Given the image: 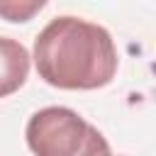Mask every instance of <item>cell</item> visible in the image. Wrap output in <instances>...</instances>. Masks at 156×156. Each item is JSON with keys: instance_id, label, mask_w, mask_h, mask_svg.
<instances>
[{"instance_id": "1", "label": "cell", "mask_w": 156, "mask_h": 156, "mask_svg": "<svg viewBox=\"0 0 156 156\" xmlns=\"http://www.w3.org/2000/svg\"><path fill=\"white\" fill-rule=\"evenodd\" d=\"M117 49L110 32L95 22L63 15L34 39V66L44 83L58 90H98L117 73Z\"/></svg>"}, {"instance_id": "2", "label": "cell", "mask_w": 156, "mask_h": 156, "mask_svg": "<svg viewBox=\"0 0 156 156\" xmlns=\"http://www.w3.org/2000/svg\"><path fill=\"white\" fill-rule=\"evenodd\" d=\"M27 146L37 156H93L110 154L105 136L68 107H44L34 112L24 129Z\"/></svg>"}, {"instance_id": "3", "label": "cell", "mask_w": 156, "mask_h": 156, "mask_svg": "<svg viewBox=\"0 0 156 156\" xmlns=\"http://www.w3.org/2000/svg\"><path fill=\"white\" fill-rule=\"evenodd\" d=\"M29 76V51L17 41L0 37V98L17 93Z\"/></svg>"}, {"instance_id": "4", "label": "cell", "mask_w": 156, "mask_h": 156, "mask_svg": "<svg viewBox=\"0 0 156 156\" xmlns=\"http://www.w3.org/2000/svg\"><path fill=\"white\" fill-rule=\"evenodd\" d=\"M46 5V0H0V20L5 22H29L39 15V10Z\"/></svg>"}]
</instances>
